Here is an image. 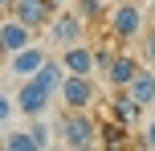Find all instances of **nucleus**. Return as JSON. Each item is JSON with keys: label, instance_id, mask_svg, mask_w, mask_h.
I'll use <instances>...</instances> for the list:
<instances>
[{"label": "nucleus", "instance_id": "obj_1", "mask_svg": "<svg viewBox=\"0 0 155 151\" xmlns=\"http://www.w3.org/2000/svg\"><path fill=\"white\" fill-rule=\"evenodd\" d=\"M106 25H110V37H114L118 45L139 41L143 37V8L135 4V0H123V4H114L106 12Z\"/></svg>", "mask_w": 155, "mask_h": 151}, {"label": "nucleus", "instance_id": "obj_2", "mask_svg": "<svg viewBox=\"0 0 155 151\" xmlns=\"http://www.w3.org/2000/svg\"><path fill=\"white\" fill-rule=\"evenodd\" d=\"M98 143V119H90V110H70L61 119V147L82 151Z\"/></svg>", "mask_w": 155, "mask_h": 151}, {"label": "nucleus", "instance_id": "obj_3", "mask_svg": "<svg viewBox=\"0 0 155 151\" xmlns=\"http://www.w3.org/2000/svg\"><path fill=\"white\" fill-rule=\"evenodd\" d=\"M57 98H61L65 110H90L94 98H98V86L94 78H82V74H65L61 86H57Z\"/></svg>", "mask_w": 155, "mask_h": 151}, {"label": "nucleus", "instance_id": "obj_4", "mask_svg": "<svg viewBox=\"0 0 155 151\" xmlns=\"http://www.w3.org/2000/svg\"><path fill=\"white\" fill-rule=\"evenodd\" d=\"M49 102H53V94H49L37 78H21V90H16V114L37 119V114L49 110Z\"/></svg>", "mask_w": 155, "mask_h": 151}, {"label": "nucleus", "instance_id": "obj_5", "mask_svg": "<svg viewBox=\"0 0 155 151\" xmlns=\"http://www.w3.org/2000/svg\"><path fill=\"white\" fill-rule=\"evenodd\" d=\"M45 33H49V41H53V45H78V41H82V33H86V21L78 12H53V21L45 25Z\"/></svg>", "mask_w": 155, "mask_h": 151}, {"label": "nucleus", "instance_id": "obj_6", "mask_svg": "<svg viewBox=\"0 0 155 151\" xmlns=\"http://www.w3.org/2000/svg\"><path fill=\"white\" fill-rule=\"evenodd\" d=\"M53 12H57L53 0H12V16H16V21H25L33 33L45 29V25L53 21Z\"/></svg>", "mask_w": 155, "mask_h": 151}, {"label": "nucleus", "instance_id": "obj_7", "mask_svg": "<svg viewBox=\"0 0 155 151\" xmlns=\"http://www.w3.org/2000/svg\"><path fill=\"white\" fill-rule=\"evenodd\" d=\"M143 70V61L135 53H123V49H118L114 57H110V65H106V86L110 90H123V86H131V78L135 74Z\"/></svg>", "mask_w": 155, "mask_h": 151}, {"label": "nucleus", "instance_id": "obj_8", "mask_svg": "<svg viewBox=\"0 0 155 151\" xmlns=\"http://www.w3.org/2000/svg\"><path fill=\"white\" fill-rule=\"evenodd\" d=\"M57 61H61V70H65V74L94 78V49H90V45H82V41H78V45H65Z\"/></svg>", "mask_w": 155, "mask_h": 151}, {"label": "nucleus", "instance_id": "obj_9", "mask_svg": "<svg viewBox=\"0 0 155 151\" xmlns=\"http://www.w3.org/2000/svg\"><path fill=\"white\" fill-rule=\"evenodd\" d=\"M0 41H4L8 53H16V49L33 45V29H29L25 21H16L12 12H4V16H0Z\"/></svg>", "mask_w": 155, "mask_h": 151}, {"label": "nucleus", "instance_id": "obj_10", "mask_svg": "<svg viewBox=\"0 0 155 151\" xmlns=\"http://www.w3.org/2000/svg\"><path fill=\"white\" fill-rule=\"evenodd\" d=\"M110 119H118V123H127V127H135V123H139L143 119V106L139 102H135V98H131V90H110Z\"/></svg>", "mask_w": 155, "mask_h": 151}, {"label": "nucleus", "instance_id": "obj_11", "mask_svg": "<svg viewBox=\"0 0 155 151\" xmlns=\"http://www.w3.org/2000/svg\"><path fill=\"white\" fill-rule=\"evenodd\" d=\"M45 57H49V53H45L41 45H25V49H16V53H8V65H12L16 78H33V74L41 70Z\"/></svg>", "mask_w": 155, "mask_h": 151}, {"label": "nucleus", "instance_id": "obj_12", "mask_svg": "<svg viewBox=\"0 0 155 151\" xmlns=\"http://www.w3.org/2000/svg\"><path fill=\"white\" fill-rule=\"evenodd\" d=\"M127 90H131V98L143 106V110L155 106V70H139V74L131 78V86H127Z\"/></svg>", "mask_w": 155, "mask_h": 151}, {"label": "nucleus", "instance_id": "obj_13", "mask_svg": "<svg viewBox=\"0 0 155 151\" xmlns=\"http://www.w3.org/2000/svg\"><path fill=\"white\" fill-rule=\"evenodd\" d=\"M33 78H37L41 86H45L49 94L57 98V86H61V78H65V70H61V61H53V57H45V61H41V70L33 74Z\"/></svg>", "mask_w": 155, "mask_h": 151}, {"label": "nucleus", "instance_id": "obj_14", "mask_svg": "<svg viewBox=\"0 0 155 151\" xmlns=\"http://www.w3.org/2000/svg\"><path fill=\"white\" fill-rule=\"evenodd\" d=\"M98 143H102V147H123V143H127V123L102 119V123H98Z\"/></svg>", "mask_w": 155, "mask_h": 151}, {"label": "nucleus", "instance_id": "obj_15", "mask_svg": "<svg viewBox=\"0 0 155 151\" xmlns=\"http://www.w3.org/2000/svg\"><path fill=\"white\" fill-rule=\"evenodd\" d=\"M29 135H33V143H37V151H45L49 143H53V127H49V119H45V114H37V119H33Z\"/></svg>", "mask_w": 155, "mask_h": 151}, {"label": "nucleus", "instance_id": "obj_16", "mask_svg": "<svg viewBox=\"0 0 155 151\" xmlns=\"http://www.w3.org/2000/svg\"><path fill=\"white\" fill-rule=\"evenodd\" d=\"M106 12H110L106 0H78V16H82L86 25H90V21H102Z\"/></svg>", "mask_w": 155, "mask_h": 151}, {"label": "nucleus", "instance_id": "obj_17", "mask_svg": "<svg viewBox=\"0 0 155 151\" xmlns=\"http://www.w3.org/2000/svg\"><path fill=\"white\" fill-rule=\"evenodd\" d=\"M4 151H37L29 131H12V135H4Z\"/></svg>", "mask_w": 155, "mask_h": 151}, {"label": "nucleus", "instance_id": "obj_18", "mask_svg": "<svg viewBox=\"0 0 155 151\" xmlns=\"http://www.w3.org/2000/svg\"><path fill=\"white\" fill-rule=\"evenodd\" d=\"M110 57H114V49H110V45H98V49H94V74H106Z\"/></svg>", "mask_w": 155, "mask_h": 151}, {"label": "nucleus", "instance_id": "obj_19", "mask_svg": "<svg viewBox=\"0 0 155 151\" xmlns=\"http://www.w3.org/2000/svg\"><path fill=\"white\" fill-rule=\"evenodd\" d=\"M16 114V98H8V94H0V123H8Z\"/></svg>", "mask_w": 155, "mask_h": 151}, {"label": "nucleus", "instance_id": "obj_20", "mask_svg": "<svg viewBox=\"0 0 155 151\" xmlns=\"http://www.w3.org/2000/svg\"><path fill=\"white\" fill-rule=\"evenodd\" d=\"M143 45H147V61L155 65V25H151V29H143Z\"/></svg>", "mask_w": 155, "mask_h": 151}, {"label": "nucleus", "instance_id": "obj_21", "mask_svg": "<svg viewBox=\"0 0 155 151\" xmlns=\"http://www.w3.org/2000/svg\"><path fill=\"white\" fill-rule=\"evenodd\" d=\"M143 147H151V151H155V114L147 119V127H143Z\"/></svg>", "mask_w": 155, "mask_h": 151}, {"label": "nucleus", "instance_id": "obj_22", "mask_svg": "<svg viewBox=\"0 0 155 151\" xmlns=\"http://www.w3.org/2000/svg\"><path fill=\"white\" fill-rule=\"evenodd\" d=\"M4 12H12V0H0V16Z\"/></svg>", "mask_w": 155, "mask_h": 151}, {"label": "nucleus", "instance_id": "obj_23", "mask_svg": "<svg viewBox=\"0 0 155 151\" xmlns=\"http://www.w3.org/2000/svg\"><path fill=\"white\" fill-rule=\"evenodd\" d=\"M0 61H8V49H4V41H0Z\"/></svg>", "mask_w": 155, "mask_h": 151}, {"label": "nucleus", "instance_id": "obj_24", "mask_svg": "<svg viewBox=\"0 0 155 151\" xmlns=\"http://www.w3.org/2000/svg\"><path fill=\"white\" fill-rule=\"evenodd\" d=\"M0 147H4V135H0Z\"/></svg>", "mask_w": 155, "mask_h": 151}, {"label": "nucleus", "instance_id": "obj_25", "mask_svg": "<svg viewBox=\"0 0 155 151\" xmlns=\"http://www.w3.org/2000/svg\"><path fill=\"white\" fill-rule=\"evenodd\" d=\"M53 4H65V0H53Z\"/></svg>", "mask_w": 155, "mask_h": 151}, {"label": "nucleus", "instance_id": "obj_26", "mask_svg": "<svg viewBox=\"0 0 155 151\" xmlns=\"http://www.w3.org/2000/svg\"><path fill=\"white\" fill-rule=\"evenodd\" d=\"M151 12H155V0H151Z\"/></svg>", "mask_w": 155, "mask_h": 151}]
</instances>
